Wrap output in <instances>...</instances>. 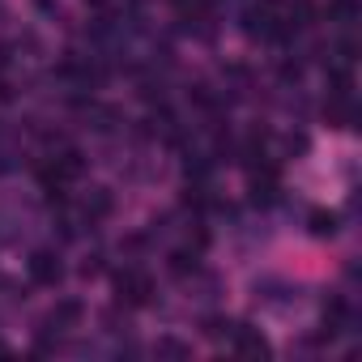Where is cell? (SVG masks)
I'll return each mask as SVG.
<instances>
[{"mask_svg":"<svg viewBox=\"0 0 362 362\" xmlns=\"http://www.w3.org/2000/svg\"><path fill=\"white\" fill-rule=\"evenodd\" d=\"M30 277H35L39 286H56V281L64 277V264H60V256H52V252H39V256L30 260Z\"/></svg>","mask_w":362,"mask_h":362,"instance_id":"cell-1","label":"cell"},{"mask_svg":"<svg viewBox=\"0 0 362 362\" xmlns=\"http://www.w3.org/2000/svg\"><path fill=\"white\" fill-rule=\"evenodd\" d=\"M149 290H153V286H149V277H145V273H136V269H128V273L119 277V294H124L128 303H149Z\"/></svg>","mask_w":362,"mask_h":362,"instance_id":"cell-2","label":"cell"},{"mask_svg":"<svg viewBox=\"0 0 362 362\" xmlns=\"http://www.w3.org/2000/svg\"><path fill=\"white\" fill-rule=\"evenodd\" d=\"M230 337H235V349H239V354H252V358H264V354H269V341H264L260 332H252V328H235Z\"/></svg>","mask_w":362,"mask_h":362,"instance_id":"cell-3","label":"cell"},{"mask_svg":"<svg viewBox=\"0 0 362 362\" xmlns=\"http://www.w3.org/2000/svg\"><path fill=\"white\" fill-rule=\"evenodd\" d=\"M311 230L315 235H332V214H311Z\"/></svg>","mask_w":362,"mask_h":362,"instance_id":"cell-4","label":"cell"}]
</instances>
